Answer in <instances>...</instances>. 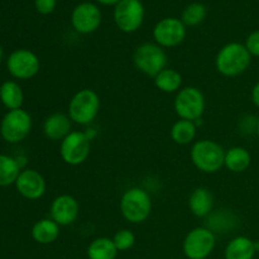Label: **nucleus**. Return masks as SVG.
<instances>
[{"label": "nucleus", "instance_id": "1", "mask_svg": "<svg viewBox=\"0 0 259 259\" xmlns=\"http://www.w3.org/2000/svg\"><path fill=\"white\" fill-rule=\"evenodd\" d=\"M252 62V56L245 45L230 42L223 46L215 57V67L225 77H237L248 70Z\"/></svg>", "mask_w": 259, "mask_h": 259}, {"label": "nucleus", "instance_id": "2", "mask_svg": "<svg viewBox=\"0 0 259 259\" xmlns=\"http://www.w3.org/2000/svg\"><path fill=\"white\" fill-rule=\"evenodd\" d=\"M225 149L218 142L201 139L192 144L190 158L194 166L204 174H217L224 167Z\"/></svg>", "mask_w": 259, "mask_h": 259}, {"label": "nucleus", "instance_id": "3", "mask_svg": "<svg viewBox=\"0 0 259 259\" xmlns=\"http://www.w3.org/2000/svg\"><path fill=\"white\" fill-rule=\"evenodd\" d=\"M120 214L131 224H142L152 212L151 195L142 187L126 190L119 202Z\"/></svg>", "mask_w": 259, "mask_h": 259}, {"label": "nucleus", "instance_id": "4", "mask_svg": "<svg viewBox=\"0 0 259 259\" xmlns=\"http://www.w3.org/2000/svg\"><path fill=\"white\" fill-rule=\"evenodd\" d=\"M100 111V98L93 89H81L73 94L68 103L67 114L72 123L89 125Z\"/></svg>", "mask_w": 259, "mask_h": 259}, {"label": "nucleus", "instance_id": "5", "mask_svg": "<svg viewBox=\"0 0 259 259\" xmlns=\"http://www.w3.org/2000/svg\"><path fill=\"white\" fill-rule=\"evenodd\" d=\"M133 62L137 70L148 77H156L162 70L167 67L168 57L164 48L157 43L147 42L138 46L134 51Z\"/></svg>", "mask_w": 259, "mask_h": 259}, {"label": "nucleus", "instance_id": "6", "mask_svg": "<svg viewBox=\"0 0 259 259\" xmlns=\"http://www.w3.org/2000/svg\"><path fill=\"white\" fill-rule=\"evenodd\" d=\"M174 108L180 119L196 123L204 115L206 101L200 89L195 86H186L182 88L175 96Z\"/></svg>", "mask_w": 259, "mask_h": 259}, {"label": "nucleus", "instance_id": "7", "mask_svg": "<svg viewBox=\"0 0 259 259\" xmlns=\"http://www.w3.org/2000/svg\"><path fill=\"white\" fill-rule=\"evenodd\" d=\"M217 245V237L206 227H197L190 230L184 239L182 249L189 259H206Z\"/></svg>", "mask_w": 259, "mask_h": 259}, {"label": "nucleus", "instance_id": "8", "mask_svg": "<svg viewBox=\"0 0 259 259\" xmlns=\"http://www.w3.org/2000/svg\"><path fill=\"white\" fill-rule=\"evenodd\" d=\"M32 116L24 109L9 110L0 124V134L8 143H20L32 131Z\"/></svg>", "mask_w": 259, "mask_h": 259}, {"label": "nucleus", "instance_id": "9", "mask_svg": "<svg viewBox=\"0 0 259 259\" xmlns=\"http://www.w3.org/2000/svg\"><path fill=\"white\" fill-rule=\"evenodd\" d=\"M91 141L85 132L72 131L60 144V156L66 164L80 166L90 156Z\"/></svg>", "mask_w": 259, "mask_h": 259}, {"label": "nucleus", "instance_id": "10", "mask_svg": "<svg viewBox=\"0 0 259 259\" xmlns=\"http://www.w3.org/2000/svg\"><path fill=\"white\" fill-rule=\"evenodd\" d=\"M144 20V7L138 0H120L114 8V22L119 30L134 33L142 27Z\"/></svg>", "mask_w": 259, "mask_h": 259}, {"label": "nucleus", "instance_id": "11", "mask_svg": "<svg viewBox=\"0 0 259 259\" xmlns=\"http://www.w3.org/2000/svg\"><path fill=\"white\" fill-rule=\"evenodd\" d=\"M186 25L179 18H163L153 28L154 43L162 48H174L181 45L187 34Z\"/></svg>", "mask_w": 259, "mask_h": 259}, {"label": "nucleus", "instance_id": "12", "mask_svg": "<svg viewBox=\"0 0 259 259\" xmlns=\"http://www.w3.org/2000/svg\"><path fill=\"white\" fill-rule=\"evenodd\" d=\"M7 67L13 77L19 80H29L39 72L40 62L34 52L20 48L10 53L7 60Z\"/></svg>", "mask_w": 259, "mask_h": 259}, {"label": "nucleus", "instance_id": "13", "mask_svg": "<svg viewBox=\"0 0 259 259\" xmlns=\"http://www.w3.org/2000/svg\"><path fill=\"white\" fill-rule=\"evenodd\" d=\"M103 20L100 8L93 3H81L71 13V24L80 34H91L99 29Z\"/></svg>", "mask_w": 259, "mask_h": 259}, {"label": "nucleus", "instance_id": "14", "mask_svg": "<svg viewBox=\"0 0 259 259\" xmlns=\"http://www.w3.org/2000/svg\"><path fill=\"white\" fill-rule=\"evenodd\" d=\"M80 214V205L77 200L67 194L55 197L50 206V215L53 222L60 227H67L77 220Z\"/></svg>", "mask_w": 259, "mask_h": 259}, {"label": "nucleus", "instance_id": "15", "mask_svg": "<svg viewBox=\"0 0 259 259\" xmlns=\"http://www.w3.org/2000/svg\"><path fill=\"white\" fill-rule=\"evenodd\" d=\"M15 187L24 199L38 200L46 194L47 184H46V180L42 174L35 169L28 168L20 171L19 176L15 181Z\"/></svg>", "mask_w": 259, "mask_h": 259}, {"label": "nucleus", "instance_id": "16", "mask_svg": "<svg viewBox=\"0 0 259 259\" xmlns=\"http://www.w3.org/2000/svg\"><path fill=\"white\" fill-rule=\"evenodd\" d=\"M71 132H72V120L68 114L53 113L48 115L43 123V133L50 141L62 142Z\"/></svg>", "mask_w": 259, "mask_h": 259}, {"label": "nucleus", "instance_id": "17", "mask_svg": "<svg viewBox=\"0 0 259 259\" xmlns=\"http://www.w3.org/2000/svg\"><path fill=\"white\" fill-rule=\"evenodd\" d=\"M190 211L196 218H207L212 212L214 196L206 187H197L189 197Z\"/></svg>", "mask_w": 259, "mask_h": 259}, {"label": "nucleus", "instance_id": "18", "mask_svg": "<svg viewBox=\"0 0 259 259\" xmlns=\"http://www.w3.org/2000/svg\"><path fill=\"white\" fill-rule=\"evenodd\" d=\"M255 250L254 242L248 237H235L225 248V259H253Z\"/></svg>", "mask_w": 259, "mask_h": 259}, {"label": "nucleus", "instance_id": "19", "mask_svg": "<svg viewBox=\"0 0 259 259\" xmlns=\"http://www.w3.org/2000/svg\"><path fill=\"white\" fill-rule=\"evenodd\" d=\"M60 237V225L53 222L51 218L40 219L33 225L32 238L38 244H52Z\"/></svg>", "mask_w": 259, "mask_h": 259}, {"label": "nucleus", "instance_id": "20", "mask_svg": "<svg viewBox=\"0 0 259 259\" xmlns=\"http://www.w3.org/2000/svg\"><path fill=\"white\" fill-rule=\"evenodd\" d=\"M250 162H252L250 153L243 147H232L225 151L224 167L233 174L244 172L250 166Z\"/></svg>", "mask_w": 259, "mask_h": 259}, {"label": "nucleus", "instance_id": "21", "mask_svg": "<svg viewBox=\"0 0 259 259\" xmlns=\"http://www.w3.org/2000/svg\"><path fill=\"white\" fill-rule=\"evenodd\" d=\"M154 85L162 93L177 94L182 89V75L175 68L166 67L154 77Z\"/></svg>", "mask_w": 259, "mask_h": 259}, {"label": "nucleus", "instance_id": "22", "mask_svg": "<svg viewBox=\"0 0 259 259\" xmlns=\"http://www.w3.org/2000/svg\"><path fill=\"white\" fill-rule=\"evenodd\" d=\"M169 134H171L172 141L176 144L187 146V144H191L196 138L197 125L195 121L180 119L171 126Z\"/></svg>", "mask_w": 259, "mask_h": 259}, {"label": "nucleus", "instance_id": "23", "mask_svg": "<svg viewBox=\"0 0 259 259\" xmlns=\"http://www.w3.org/2000/svg\"><path fill=\"white\" fill-rule=\"evenodd\" d=\"M0 101L9 110L22 109L24 101V94L19 83L15 81H7L0 86Z\"/></svg>", "mask_w": 259, "mask_h": 259}, {"label": "nucleus", "instance_id": "24", "mask_svg": "<svg viewBox=\"0 0 259 259\" xmlns=\"http://www.w3.org/2000/svg\"><path fill=\"white\" fill-rule=\"evenodd\" d=\"M116 254L118 249L110 238H96L88 247L89 259H115Z\"/></svg>", "mask_w": 259, "mask_h": 259}, {"label": "nucleus", "instance_id": "25", "mask_svg": "<svg viewBox=\"0 0 259 259\" xmlns=\"http://www.w3.org/2000/svg\"><path fill=\"white\" fill-rule=\"evenodd\" d=\"M20 174V164L18 159L7 154H0V186H10L15 184Z\"/></svg>", "mask_w": 259, "mask_h": 259}, {"label": "nucleus", "instance_id": "26", "mask_svg": "<svg viewBox=\"0 0 259 259\" xmlns=\"http://www.w3.org/2000/svg\"><path fill=\"white\" fill-rule=\"evenodd\" d=\"M207 219L206 228H209L212 233H227L233 224L237 222V218L232 212H227L225 210H217L212 211Z\"/></svg>", "mask_w": 259, "mask_h": 259}, {"label": "nucleus", "instance_id": "27", "mask_svg": "<svg viewBox=\"0 0 259 259\" xmlns=\"http://www.w3.org/2000/svg\"><path fill=\"white\" fill-rule=\"evenodd\" d=\"M207 14V10L204 4L201 3H192L187 5L184 9L181 15V20L186 27H197L205 20Z\"/></svg>", "mask_w": 259, "mask_h": 259}, {"label": "nucleus", "instance_id": "28", "mask_svg": "<svg viewBox=\"0 0 259 259\" xmlns=\"http://www.w3.org/2000/svg\"><path fill=\"white\" fill-rule=\"evenodd\" d=\"M113 242L118 252H125V250L133 248V245L136 244V235L132 230L120 229L113 237Z\"/></svg>", "mask_w": 259, "mask_h": 259}, {"label": "nucleus", "instance_id": "29", "mask_svg": "<svg viewBox=\"0 0 259 259\" xmlns=\"http://www.w3.org/2000/svg\"><path fill=\"white\" fill-rule=\"evenodd\" d=\"M245 47H247L248 52L250 53L252 57L253 56L259 57V29L254 30L248 35L247 40H245Z\"/></svg>", "mask_w": 259, "mask_h": 259}, {"label": "nucleus", "instance_id": "30", "mask_svg": "<svg viewBox=\"0 0 259 259\" xmlns=\"http://www.w3.org/2000/svg\"><path fill=\"white\" fill-rule=\"evenodd\" d=\"M57 0H34V7L39 14L48 15L55 12Z\"/></svg>", "mask_w": 259, "mask_h": 259}, {"label": "nucleus", "instance_id": "31", "mask_svg": "<svg viewBox=\"0 0 259 259\" xmlns=\"http://www.w3.org/2000/svg\"><path fill=\"white\" fill-rule=\"evenodd\" d=\"M252 101L255 106L259 109V81L254 85L252 90Z\"/></svg>", "mask_w": 259, "mask_h": 259}, {"label": "nucleus", "instance_id": "32", "mask_svg": "<svg viewBox=\"0 0 259 259\" xmlns=\"http://www.w3.org/2000/svg\"><path fill=\"white\" fill-rule=\"evenodd\" d=\"M98 2L99 4H103V5H116L120 0H95Z\"/></svg>", "mask_w": 259, "mask_h": 259}, {"label": "nucleus", "instance_id": "33", "mask_svg": "<svg viewBox=\"0 0 259 259\" xmlns=\"http://www.w3.org/2000/svg\"><path fill=\"white\" fill-rule=\"evenodd\" d=\"M3 55H4V52H3V48H2V46H0V61L3 60Z\"/></svg>", "mask_w": 259, "mask_h": 259}, {"label": "nucleus", "instance_id": "34", "mask_svg": "<svg viewBox=\"0 0 259 259\" xmlns=\"http://www.w3.org/2000/svg\"><path fill=\"white\" fill-rule=\"evenodd\" d=\"M255 133H257L258 137H259V119L257 120V129H255Z\"/></svg>", "mask_w": 259, "mask_h": 259}, {"label": "nucleus", "instance_id": "35", "mask_svg": "<svg viewBox=\"0 0 259 259\" xmlns=\"http://www.w3.org/2000/svg\"><path fill=\"white\" fill-rule=\"evenodd\" d=\"M138 2H142V0H138Z\"/></svg>", "mask_w": 259, "mask_h": 259}]
</instances>
